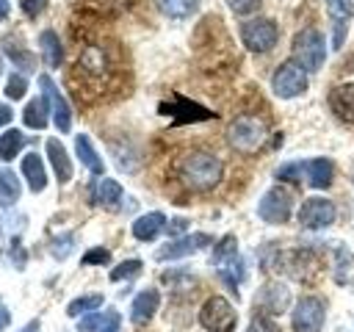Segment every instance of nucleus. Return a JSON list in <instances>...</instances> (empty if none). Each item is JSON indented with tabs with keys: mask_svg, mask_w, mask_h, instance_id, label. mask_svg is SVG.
I'll return each mask as SVG.
<instances>
[{
	"mask_svg": "<svg viewBox=\"0 0 354 332\" xmlns=\"http://www.w3.org/2000/svg\"><path fill=\"white\" fill-rule=\"evenodd\" d=\"M290 213H293V194L285 185H271L257 202V216L266 224H285Z\"/></svg>",
	"mask_w": 354,
	"mask_h": 332,
	"instance_id": "6",
	"label": "nucleus"
},
{
	"mask_svg": "<svg viewBox=\"0 0 354 332\" xmlns=\"http://www.w3.org/2000/svg\"><path fill=\"white\" fill-rule=\"evenodd\" d=\"M22 177H25V183H28V188H30L33 194H39V191L47 188V169H44L41 155L28 152V155L22 158Z\"/></svg>",
	"mask_w": 354,
	"mask_h": 332,
	"instance_id": "17",
	"label": "nucleus"
},
{
	"mask_svg": "<svg viewBox=\"0 0 354 332\" xmlns=\"http://www.w3.org/2000/svg\"><path fill=\"white\" fill-rule=\"evenodd\" d=\"M246 332H279V329H277V324H274L268 315H254V318L249 321Z\"/></svg>",
	"mask_w": 354,
	"mask_h": 332,
	"instance_id": "40",
	"label": "nucleus"
},
{
	"mask_svg": "<svg viewBox=\"0 0 354 332\" xmlns=\"http://www.w3.org/2000/svg\"><path fill=\"white\" fill-rule=\"evenodd\" d=\"M210 243H213V238H210L207 232H191V235H183V238H174V241L163 243V246L155 252V257H158V260H180V257H188V255L202 252V249L210 246Z\"/></svg>",
	"mask_w": 354,
	"mask_h": 332,
	"instance_id": "11",
	"label": "nucleus"
},
{
	"mask_svg": "<svg viewBox=\"0 0 354 332\" xmlns=\"http://www.w3.org/2000/svg\"><path fill=\"white\" fill-rule=\"evenodd\" d=\"M326 318V304L318 296H301L290 313V326L293 332H321Z\"/></svg>",
	"mask_w": 354,
	"mask_h": 332,
	"instance_id": "9",
	"label": "nucleus"
},
{
	"mask_svg": "<svg viewBox=\"0 0 354 332\" xmlns=\"http://www.w3.org/2000/svg\"><path fill=\"white\" fill-rule=\"evenodd\" d=\"M108 315H111V313H108ZM108 315H102V313H97V310L86 313V315L77 321V332H97V329H102V326L108 324Z\"/></svg>",
	"mask_w": 354,
	"mask_h": 332,
	"instance_id": "34",
	"label": "nucleus"
},
{
	"mask_svg": "<svg viewBox=\"0 0 354 332\" xmlns=\"http://www.w3.org/2000/svg\"><path fill=\"white\" fill-rule=\"evenodd\" d=\"M155 6H158L160 14H166L169 19H188L191 14H196L199 0H155Z\"/></svg>",
	"mask_w": 354,
	"mask_h": 332,
	"instance_id": "25",
	"label": "nucleus"
},
{
	"mask_svg": "<svg viewBox=\"0 0 354 332\" xmlns=\"http://www.w3.org/2000/svg\"><path fill=\"white\" fill-rule=\"evenodd\" d=\"M257 304H260L266 313L279 315V313H285L288 304H290V290H288L282 282H268V285H263V290H260V296H257Z\"/></svg>",
	"mask_w": 354,
	"mask_h": 332,
	"instance_id": "14",
	"label": "nucleus"
},
{
	"mask_svg": "<svg viewBox=\"0 0 354 332\" xmlns=\"http://www.w3.org/2000/svg\"><path fill=\"white\" fill-rule=\"evenodd\" d=\"M335 216H337L335 202L324 196H310L299 208V224L304 230H326L335 224Z\"/></svg>",
	"mask_w": 354,
	"mask_h": 332,
	"instance_id": "10",
	"label": "nucleus"
},
{
	"mask_svg": "<svg viewBox=\"0 0 354 332\" xmlns=\"http://www.w3.org/2000/svg\"><path fill=\"white\" fill-rule=\"evenodd\" d=\"M213 266H216L218 277L224 279V285H227L232 293H238V285H241L243 277H246V266H243V260H241V255H238V241H235V235H224V238L216 243V249H213Z\"/></svg>",
	"mask_w": 354,
	"mask_h": 332,
	"instance_id": "2",
	"label": "nucleus"
},
{
	"mask_svg": "<svg viewBox=\"0 0 354 332\" xmlns=\"http://www.w3.org/2000/svg\"><path fill=\"white\" fill-rule=\"evenodd\" d=\"M329 108L343 124H354V83H340L329 91Z\"/></svg>",
	"mask_w": 354,
	"mask_h": 332,
	"instance_id": "13",
	"label": "nucleus"
},
{
	"mask_svg": "<svg viewBox=\"0 0 354 332\" xmlns=\"http://www.w3.org/2000/svg\"><path fill=\"white\" fill-rule=\"evenodd\" d=\"M277 39H279V30H277L274 19L257 17V19H246L241 25V42L252 53H268V50H274Z\"/></svg>",
	"mask_w": 354,
	"mask_h": 332,
	"instance_id": "7",
	"label": "nucleus"
},
{
	"mask_svg": "<svg viewBox=\"0 0 354 332\" xmlns=\"http://www.w3.org/2000/svg\"><path fill=\"white\" fill-rule=\"evenodd\" d=\"M293 61L304 69V72H318L326 61V42L324 33L315 28H304L293 36Z\"/></svg>",
	"mask_w": 354,
	"mask_h": 332,
	"instance_id": "4",
	"label": "nucleus"
},
{
	"mask_svg": "<svg viewBox=\"0 0 354 332\" xmlns=\"http://www.w3.org/2000/svg\"><path fill=\"white\" fill-rule=\"evenodd\" d=\"M19 8H22V14L25 17H39L44 8H47V0H19Z\"/></svg>",
	"mask_w": 354,
	"mask_h": 332,
	"instance_id": "41",
	"label": "nucleus"
},
{
	"mask_svg": "<svg viewBox=\"0 0 354 332\" xmlns=\"http://www.w3.org/2000/svg\"><path fill=\"white\" fill-rule=\"evenodd\" d=\"M80 263H83V266H105V263H111V252H108L105 246H94V249H88V252L83 255Z\"/></svg>",
	"mask_w": 354,
	"mask_h": 332,
	"instance_id": "37",
	"label": "nucleus"
},
{
	"mask_svg": "<svg viewBox=\"0 0 354 332\" xmlns=\"http://www.w3.org/2000/svg\"><path fill=\"white\" fill-rule=\"evenodd\" d=\"M122 196H124V191H122V185H119L116 180L105 177V180L97 183V202H100L102 208L116 210V208L122 205Z\"/></svg>",
	"mask_w": 354,
	"mask_h": 332,
	"instance_id": "24",
	"label": "nucleus"
},
{
	"mask_svg": "<svg viewBox=\"0 0 354 332\" xmlns=\"http://www.w3.org/2000/svg\"><path fill=\"white\" fill-rule=\"evenodd\" d=\"M158 307H160V293L155 288H147V290L136 293V299L130 304V321L138 324V326H144L147 321H152V315H155Z\"/></svg>",
	"mask_w": 354,
	"mask_h": 332,
	"instance_id": "15",
	"label": "nucleus"
},
{
	"mask_svg": "<svg viewBox=\"0 0 354 332\" xmlns=\"http://www.w3.org/2000/svg\"><path fill=\"white\" fill-rule=\"evenodd\" d=\"M39 326H41V324H39V318H33V321H28L19 332H39Z\"/></svg>",
	"mask_w": 354,
	"mask_h": 332,
	"instance_id": "48",
	"label": "nucleus"
},
{
	"mask_svg": "<svg viewBox=\"0 0 354 332\" xmlns=\"http://www.w3.org/2000/svg\"><path fill=\"white\" fill-rule=\"evenodd\" d=\"M8 17V0H0V19Z\"/></svg>",
	"mask_w": 354,
	"mask_h": 332,
	"instance_id": "49",
	"label": "nucleus"
},
{
	"mask_svg": "<svg viewBox=\"0 0 354 332\" xmlns=\"http://www.w3.org/2000/svg\"><path fill=\"white\" fill-rule=\"evenodd\" d=\"M75 152H77L80 163H83L91 174H102V172H105V163H102V158L97 155V149H94V144H91V138H88L86 133H77V136H75Z\"/></svg>",
	"mask_w": 354,
	"mask_h": 332,
	"instance_id": "20",
	"label": "nucleus"
},
{
	"mask_svg": "<svg viewBox=\"0 0 354 332\" xmlns=\"http://www.w3.org/2000/svg\"><path fill=\"white\" fill-rule=\"evenodd\" d=\"M39 44H41V55H44V64L47 66H61V61H64V44H61V39H58V33L55 30H41L39 33Z\"/></svg>",
	"mask_w": 354,
	"mask_h": 332,
	"instance_id": "21",
	"label": "nucleus"
},
{
	"mask_svg": "<svg viewBox=\"0 0 354 332\" xmlns=\"http://www.w3.org/2000/svg\"><path fill=\"white\" fill-rule=\"evenodd\" d=\"M25 144L22 130H6L0 133V160H14Z\"/></svg>",
	"mask_w": 354,
	"mask_h": 332,
	"instance_id": "27",
	"label": "nucleus"
},
{
	"mask_svg": "<svg viewBox=\"0 0 354 332\" xmlns=\"http://www.w3.org/2000/svg\"><path fill=\"white\" fill-rule=\"evenodd\" d=\"M119 324H122L119 313H111L108 315V324H105V332H119Z\"/></svg>",
	"mask_w": 354,
	"mask_h": 332,
	"instance_id": "46",
	"label": "nucleus"
},
{
	"mask_svg": "<svg viewBox=\"0 0 354 332\" xmlns=\"http://www.w3.org/2000/svg\"><path fill=\"white\" fill-rule=\"evenodd\" d=\"M326 8L332 19H348L354 17V0H326Z\"/></svg>",
	"mask_w": 354,
	"mask_h": 332,
	"instance_id": "36",
	"label": "nucleus"
},
{
	"mask_svg": "<svg viewBox=\"0 0 354 332\" xmlns=\"http://www.w3.org/2000/svg\"><path fill=\"white\" fill-rule=\"evenodd\" d=\"M6 55L19 66V69H25V72H33L36 69V58L28 53V50H19V47H14L11 42H6Z\"/></svg>",
	"mask_w": 354,
	"mask_h": 332,
	"instance_id": "33",
	"label": "nucleus"
},
{
	"mask_svg": "<svg viewBox=\"0 0 354 332\" xmlns=\"http://www.w3.org/2000/svg\"><path fill=\"white\" fill-rule=\"evenodd\" d=\"M8 255H11V263H14L17 268L25 266V249L19 246V238H11V249H8Z\"/></svg>",
	"mask_w": 354,
	"mask_h": 332,
	"instance_id": "42",
	"label": "nucleus"
},
{
	"mask_svg": "<svg viewBox=\"0 0 354 332\" xmlns=\"http://www.w3.org/2000/svg\"><path fill=\"white\" fill-rule=\"evenodd\" d=\"M44 149H47V158H50V163H53V172H55V177H58V183L66 185L75 172H72V160H69L64 144H61L58 138H47Z\"/></svg>",
	"mask_w": 354,
	"mask_h": 332,
	"instance_id": "16",
	"label": "nucleus"
},
{
	"mask_svg": "<svg viewBox=\"0 0 354 332\" xmlns=\"http://www.w3.org/2000/svg\"><path fill=\"white\" fill-rule=\"evenodd\" d=\"M47 111H50V100L41 94V97H36V100H30V102L25 105L22 122H25L28 127H33V130H44V127H47Z\"/></svg>",
	"mask_w": 354,
	"mask_h": 332,
	"instance_id": "22",
	"label": "nucleus"
},
{
	"mask_svg": "<svg viewBox=\"0 0 354 332\" xmlns=\"http://www.w3.org/2000/svg\"><path fill=\"white\" fill-rule=\"evenodd\" d=\"M19 177L11 169H0V208H11L19 199Z\"/></svg>",
	"mask_w": 354,
	"mask_h": 332,
	"instance_id": "26",
	"label": "nucleus"
},
{
	"mask_svg": "<svg viewBox=\"0 0 354 332\" xmlns=\"http://www.w3.org/2000/svg\"><path fill=\"white\" fill-rule=\"evenodd\" d=\"M163 230H166V216L160 210L144 213L133 221V238H138V241H155Z\"/></svg>",
	"mask_w": 354,
	"mask_h": 332,
	"instance_id": "19",
	"label": "nucleus"
},
{
	"mask_svg": "<svg viewBox=\"0 0 354 332\" xmlns=\"http://www.w3.org/2000/svg\"><path fill=\"white\" fill-rule=\"evenodd\" d=\"M304 177L313 188H329L335 180V166L329 158H313L304 160Z\"/></svg>",
	"mask_w": 354,
	"mask_h": 332,
	"instance_id": "18",
	"label": "nucleus"
},
{
	"mask_svg": "<svg viewBox=\"0 0 354 332\" xmlns=\"http://www.w3.org/2000/svg\"><path fill=\"white\" fill-rule=\"evenodd\" d=\"M185 227H188V219H174L171 224H166V232L169 235H180V232H185Z\"/></svg>",
	"mask_w": 354,
	"mask_h": 332,
	"instance_id": "43",
	"label": "nucleus"
},
{
	"mask_svg": "<svg viewBox=\"0 0 354 332\" xmlns=\"http://www.w3.org/2000/svg\"><path fill=\"white\" fill-rule=\"evenodd\" d=\"M301 174H304V163H282L279 169H277V177L279 180H301Z\"/></svg>",
	"mask_w": 354,
	"mask_h": 332,
	"instance_id": "39",
	"label": "nucleus"
},
{
	"mask_svg": "<svg viewBox=\"0 0 354 332\" xmlns=\"http://www.w3.org/2000/svg\"><path fill=\"white\" fill-rule=\"evenodd\" d=\"M343 33H346V19H335V47L343 44Z\"/></svg>",
	"mask_w": 354,
	"mask_h": 332,
	"instance_id": "44",
	"label": "nucleus"
},
{
	"mask_svg": "<svg viewBox=\"0 0 354 332\" xmlns=\"http://www.w3.org/2000/svg\"><path fill=\"white\" fill-rule=\"evenodd\" d=\"M199 324L207 332H235L238 313L224 296H207L205 304L199 307Z\"/></svg>",
	"mask_w": 354,
	"mask_h": 332,
	"instance_id": "5",
	"label": "nucleus"
},
{
	"mask_svg": "<svg viewBox=\"0 0 354 332\" xmlns=\"http://www.w3.org/2000/svg\"><path fill=\"white\" fill-rule=\"evenodd\" d=\"M266 136H268L266 122H263L260 116H249V113L232 119V124H230V130H227L230 147H232L235 152H243V155L257 152V149L266 144Z\"/></svg>",
	"mask_w": 354,
	"mask_h": 332,
	"instance_id": "3",
	"label": "nucleus"
},
{
	"mask_svg": "<svg viewBox=\"0 0 354 332\" xmlns=\"http://www.w3.org/2000/svg\"><path fill=\"white\" fill-rule=\"evenodd\" d=\"M271 89L277 97L282 100H293L299 94L307 91V72L296 64V61H285L277 66V72L271 75Z\"/></svg>",
	"mask_w": 354,
	"mask_h": 332,
	"instance_id": "8",
	"label": "nucleus"
},
{
	"mask_svg": "<svg viewBox=\"0 0 354 332\" xmlns=\"http://www.w3.org/2000/svg\"><path fill=\"white\" fill-rule=\"evenodd\" d=\"M8 321H11V313L0 304V329H6V326H8Z\"/></svg>",
	"mask_w": 354,
	"mask_h": 332,
	"instance_id": "47",
	"label": "nucleus"
},
{
	"mask_svg": "<svg viewBox=\"0 0 354 332\" xmlns=\"http://www.w3.org/2000/svg\"><path fill=\"white\" fill-rule=\"evenodd\" d=\"M177 172H180V180H183L188 188H194V191H210V188H216V185L221 183V177H224V163H221L213 152L196 149V152H188V155L180 160Z\"/></svg>",
	"mask_w": 354,
	"mask_h": 332,
	"instance_id": "1",
	"label": "nucleus"
},
{
	"mask_svg": "<svg viewBox=\"0 0 354 332\" xmlns=\"http://www.w3.org/2000/svg\"><path fill=\"white\" fill-rule=\"evenodd\" d=\"M335 279L337 282H351L354 279V255L343 246L335 249Z\"/></svg>",
	"mask_w": 354,
	"mask_h": 332,
	"instance_id": "28",
	"label": "nucleus"
},
{
	"mask_svg": "<svg viewBox=\"0 0 354 332\" xmlns=\"http://www.w3.org/2000/svg\"><path fill=\"white\" fill-rule=\"evenodd\" d=\"M141 260L138 257H130V260H124V263H119L116 268H111V282H122V279H133V277H138L141 274Z\"/></svg>",
	"mask_w": 354,
	"mask_h": 332,
	"instance_id": "32",
	"label": "nucleus"
},
{
	"mask_svg": "<svg viewBox=\"0 0 354 332\" xmlns=\"http://www.w3.org/2000/svg\"><path fill=\"white\" fill-rule=\"evenodd\" d=\"M72 249H75V232H61L50 241V252L55 260H66L72 255Z\"/></svg>",
	"mask_w": 354,
	"mask_h": 332,
	"instance_id": "31",
	"label": "nucleus"
},
{
	"mask_svg": "<svg viewBox=\"0 0 354 332\" xmlns=\"http://www.w3.org/2000/svg\"><path fill=\"white\" fill-rule=\"evenodd\" d=\"M166 105L183 111V113L177 116V124H183V122H202V119H213V116H216L213 111H207V108H202L199 102H191V100H185V97H177L174 102H166Z\"/></svg>",
	"mask_w": 354,
	"mask_h": 332,
	"instance_id": "23",
	"label": "nucleus"
},
{
	"mask_svg": "<svg viewBox=\"0 0 354 332\" xmlns=\"http://www.w3.org/2000/svg\"><path fill=\"white\" fill-rule=\"evenodd\" d=\"M39 86H41V94L50 100V111H53L55 127H58L61 133H69V127H72V111H69L66 97L58 91V86L53 83L50 75H39Z\"/></svg>",
	"mask_w": 354,
	"mask_h": 332,
	"instance_id": "12",
	"label": "nucleus"
},
{
	"mask_svg": "<svg viewBox=\"0 0 354 332\" xmlns=\"http://www.w3.org/2000/svg\"><path fill=\"white\" fill-rule=\"evenodd\" d=\"M97 307H102V293L77 296V299H72V302L66 304V315L77 318V315H86V313H91V310H97Z\"/></svg>",
	"mask_w": 354,
	"mask_h": 332,
	"instance_id": "29",
	"label": "nucleus"
},
{
	"mask_svg": "<svg viewBox=\"0 0 354 332\" xmlns=\"http://www.w3.org/2000/svg\"><path fill=\"white\" fill-rule=\"evenodd\" d=\"M260 3H263V0H227L230 11H232V14H238V17H246V14L257 11V8H260Z\"/></svg>",
	"mask_w": 354,
	"mask_h": 332,
	"instance_id": "38",
	"label": "nucleus"
},
{
	"mask_svg": "<svg viewBox=\"0 0 354 332\" xmlns=\"http://www.w3.org/2000/svg\"><path fill=\"white\" fill-rule=\"evenodd\" d=\"M77 66H80L83 72H88V75H102V72H105V55H102V50H100V47L83 50Z\"/></svg>",
	"mask_w": 354,
	"mask_h": 332,
	"instance_id": "30",
	"label": "nucleus"
},
{
	"mask_svg": "<svg viewBox=\"0 0 354 332\" xmlns=\"http://www.w3.org/2000/svg\"><path fill=\"white\" fill-rule=\"evenodd\" d=\"M11 119H14V111H11V105H0V127H6Z\"/></svg>",
	"mask_w": 354,
	"mask_h": 332,
	"instance_id": "45",
	"label": "nucleus"
},
{
	"mask_svg": "<svg viewBox=\"0 0 354 332\" xmlns=\"http://www.w3.org/2000/svg\"><path fill=\"white\" fill-rule=\"evenodd\" d=\"M25 91H28V80H25L19 72H14V75L6 80V97H8V100H22Z\"/></svg>",
	"mask_w": 354,
	"mask_h": 332,
	"instance_id": "35",
	"label": "nucleus"
}]
</instances>
